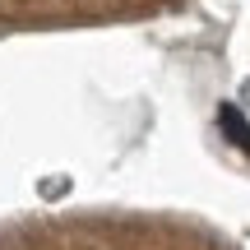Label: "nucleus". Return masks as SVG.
<instances>
[{"mask_svg": "<svg viewBox=\"0 0 250 250\" xmlns=\"http://www.w3.org/2000/svg\"><path fill=\"white\" fill-rule=\"evenodd\" d=\"M223 130L236 139V148H246V153H250V125L236 116V107H223Z\"/></svg>", "mask_w": 250, "mask_h": 250, "instance_id": "nucleus-1", "label": "nucleus"}]
</instances>
